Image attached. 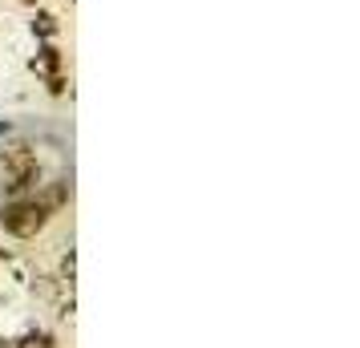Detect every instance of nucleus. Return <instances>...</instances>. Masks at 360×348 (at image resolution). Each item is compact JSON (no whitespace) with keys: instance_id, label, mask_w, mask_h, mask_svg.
Returning a JSON list of instances; mask_svg holds the SVG:
<instances>
[{"instance_id":"nucleus-1","label":"nucleus","mask_w":360,"mask_h":348,"mask_svg":"<svg viewBox=\"0 0 360 348\" xmlns=\"http://www.w3.org/2000/svg\"><path fill=\"white\" fill-rule=\"evenodd\" d=\"M45 223H49V207H45L41 199L8 202V207L0 211V227H4L8 235H17V239H33Z\"/></svg>"},{"instance_id":"nucleus-2","label":"nucleus","mask_w":360,"mask_h":348,"mask_svg":"<svg viewBox=\"0 0 360 348\" xmlns=\"http://www.w3.org/2000/svg\"><path fill=\"white\" fill-rule=\"evenodd\" d=\"M37 183V154L25 146L0 150V191H13L20 195L25 186Z\"/></svg>"},{"instance_id":"nucleus-3","label":"nucleus","mask_w":360,"mask_h":348,"mask_svg":"<svg viewBox=\"0 0 360 348\" xmlns=\"http://www.w3.org/2000/svg\"><path fill=\"white\" fill-rule=\"evenodd\" d=\"M61 53L57 49H41V57H33V73H41V77H49V89L53 94H61L65 89V82H61Z\"/></svg>"},{"instance_id":"nucleus-4","label":"nucleus","mask_w":360,"mask_h":348,"mask_svg":"<svg viewBox=\"0 0 360 348\" xmlns=\"http://www.w3.org/2000/svg\"><path fill=\"white\" fill-rule=\"evenodd\" d=\"M33 29H37L41 37H53V33H57V17H49V13H37Z\"/></svg>"},{"instance_id":"nucleus-5","label":"nucleus","mask_w":360,"mask_h":348,"mask_svg":"<svg viewBox=\"0 0 360 348\" xmlns=\"http://www.w3.org/2000/svg\"><path fill=\"white\" fill-rule=\"evenodd\" d=\"M20 348H53V336H29V340H20Z\"/></svg>"}]
</instances>
